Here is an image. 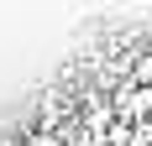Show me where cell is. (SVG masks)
<instances>
[{
	"instance_id": "6da1fadb",
	"label": "cell",
	"mask_w": 152,
	"mask_h": 146,
	"mask_svg": "<svg viewBox=\"0 0 152 146\" xmlns=\"http://www.w3.org/2000/svg\"><path fill=\"white\" fill-rule=\"evenodd\" d=\"M21 146H63V136H58V131H31Z\"/></svg>"
},
{
	"instance_id": "7a4b0ae2",
	"label": "cell",
	"mask_w": 152,
	"mask_h": 146,
	"mask_svg": "<svg viewBox=\"0 0 152 146\" xmlns=\"http://www.w3.org/2000/svg\"><path fill=\"white\" fill-rule=\"evenodd\" d=\"M147 52H152V31H147Z\"/></svg>"
}]
</instances>
